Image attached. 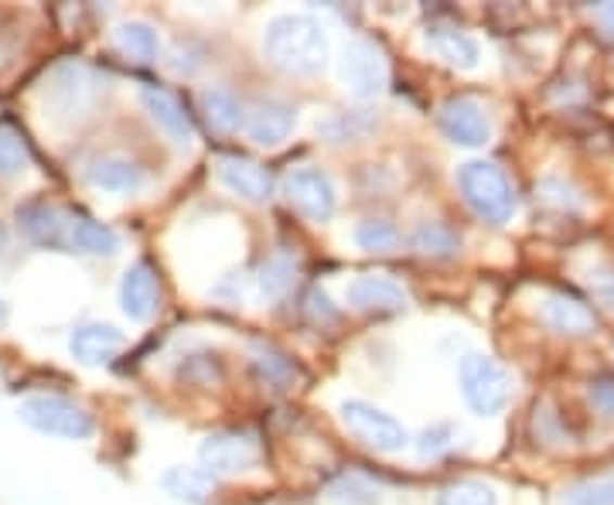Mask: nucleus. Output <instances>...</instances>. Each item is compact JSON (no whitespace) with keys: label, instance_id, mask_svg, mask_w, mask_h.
<instances>
[{"label":"nucleus","instance_id":"f257e3e1","mask_svg":"<svg viewBox=\"0 0 614 505\" xmlns=\"http://www.w3.org/2000/svg\"><path fill=\"white\" fill-rule=\"evenodd\" d=\"M264 55L287 76H318L328 65V35L311 14H277L264 28Z\"/></svg>","mask_w":614,"mask_h":505},{"label":"nucleus","instance_id":"f03ea898","mask_svg":"<svg viewBox=\"0 0 614 505\" xmlns=\"http://www.w3.org/2000/svg\"><path fill=\"white\" fill-rule=\"evenodd\" d=\"M458 189L468 209L488 225H506L519 212V198L506 171L491 160H468L458 171Z\"/></svg>","mask_w":614,"mask_h":505},{"label":"nucleus","instance_id":"7ed1b4c3","mask_svg":"<svg viewBox=\"0 0 614 505\" xmlns=\"http://www.w3.org/2000/svg\"><path fill=\"white\" fill-rule=\"evenodd\" d=\"M458 379L464 403L475 413H482V417H495L512 397V379L491 355H478V352L464 355Z\"/></svg>","mask_w":614,"mask_h":505},{"label":"nucleus","instance_id":"20e7f679","mask_svg":"<svg viewBox=\"0 0 614 505\" xmlns=\"http://www.w3.org/2000/svg\"><path fill=\"white\" fill-rule=\"evenodd\" d=\"M21 420L28 427L49 433V438H65V441H86L97 424L92 413L65 397H31L21 403Z\"/></svg>","mask_w":614,"mask_h":505},{"label":"nucleus","instance_id":"39448f33","mask_svg":"<svg viewBox=\"0 0 614 505\" xmlns=\"http://www.w3.org/2000/svg\"><path fill=\"white\" fill-rule=\"evenodd\" d=\"M342 413V424L356 433L362 444H369L372 451L380 454H399L407 444H410V430L399 424L393 413L372 406L366 400H345L338 406Z\"/></svg>","mask_w":614,"mask_h":505},{"label":"nucleus","instance_id":"423d86ee","mask_svg":"<svg viewBox=\"0 0 614 505\" xmlns=\"http://www.w3.org/2000/svg\"><path fill=\"white\" fill-rule=\"evenodd\" d=\"M283 195H287L291 209L307 222H328L338 209V189L328 171L318 165H300L283 178Z\"/></svg>","mask_w":614,"mask_h":505},{"label":"nucleus","instance_id":"0eeeda50","mask_svg":"<svg viewBox=\"0 0 614 505\" xmlns=\"http://www.w3.org/2000/svg\"><path fill=\"white\" fill-rule=\"evenodd\" d=\"M342 82L356 100H375L389 82V68L380 52V44L369 38H351L342 52Z\"/></svg>","mask_w":614,"mask_h":505},{"label":"nucleus","instance_id":"6e6552de","mask_svg":"<svg viewBox=\"0 0 614 505\" xmlns=\"http://www.w3.org/2000/svg\"><path fill=\"white\" fill-rule=\"evenodd\" d=\"M199 462H202V471L212 478L246 475L259 465V444L250 433L219 430V433H208L199 444Z\"/></svg>","mask_w":614,"mask_h":505},{"label":"nucleus","instance_id":"1a4fd4ad","mask_svg":"<svg viewBox=\"0 0 614 505\" xmlns=\"http://www.w3.org/2000/svg\"><path fill=\"white\" fill-rule=\"evenodd\" d=\"M437 124L444 137L458 147H485L491 141V120L478 100L451 96L437 109Z\"/></svg>","mask_w":614,"mask_h":505},{"label":"nucleus","instance_id":"9d476101","mask_svg":"<svg viewBox=\"0 0 614 505\" xmlns=\"http://www.w3.org/2000/svg\"><path fill=\"white\" fill-rule=\"evenodd\" d=\"M348 305L359 314H399L407 311L410 297L396 281L383 277V273H362L348 284Z\"/></svg>","mask_w":614,"mask_h":505},{"label":"nucleus","instance_id":"9b49d317","mask_svg":"<svg viewBox=\"0 0 614 505\" xmlns=\"http://www.w3.org/2000/svg\"><path fill=\"white\" fill-rule=\"evenodd\" d=\"M140 103H144L148 117L157 124V130L168 137L171 144H178V147L195 144V124H192V117H188V109L171 93H164V89H157V86H144L140 89Z\"/></svg>","mask_w":614,"mask_h":505},{"label":"nucleus","instance_id":"f8f14e48","mask_svg":"<svg viewBox=\"0 0 614 505\" xmlns=\"http://www.w3.org/2000/svg\"><path fill=\"white\" fill-rule=\"evenodd\" d=\"M219 181L222 189L232 192L235 198L253 202V205H264L273 198V174L256 165V160L246 157H219Z\"/></svg>","mask_w":614,"mask_h":505},{"label":"nucleus","instance_id":"ddd939ff","mask_svg":"<svg viewBox=\"0 0 614 505\" xmlns=\"http://www.w3.org/2000/svg\"><path fill=\"white\" fill-rule=\"evenodd\" d=\"M17 225L31 243L49 246V249H68V229H73V216L55 209L49 202H28L17 209Z\"/></svg>","mask_w":614,"mask_h":505},{"label":"nucleus","instance_id":"4468645a","mask_svg":"<svg viewBox=\"0 0 614 505\" xmlns=\"http://www.w3.org/2000/svg\"><path fill=\"white\" fill-rule=\"evenodd\" d=\"M86 181H89L92 189L106 192V195H137V192H144L148 174H144V168H140L137 160H130V157L103 154V157H97V160H89Z\"/></svg>","mask_w":614,"mask_h":505},{"label":"nucleus","instance_id":"2eb2a0df","mask_svg":"<svg viewBox=\"0 0 614 505\" xmlns=\"http://www.w3.org/2000/svg\"><path fill=\"white\" fill-rule=\"evenodd\" d=\"M120 308L130 321H151L161 308V287H157V273L148 260H137L120 281Z\"/></svg>","mask_w":614,"mask_h":505},{"label":"nucleus","instance_id":"dca6fc26","mask_svg":"<svg viewBox=\"0 0 614 505\" xmlns=\"http://www.w3.org/2000/svg\"><path fill=\"white\" fill-rule=\"evenodd\" d=\"M297 127V109L283 100H264L246 117V133L250 141L259 147H280Z\"/></svg>","mask_w":614,"mask_h":505},{"label":"nucleus","instance_id":"f3484780","mask_svg":"<svg viewBox=\"0 0 614 505\" xmlns=\"http://www.w3.org/2000/svg\"><path fill=\"white\" fill-rule=\"evenodd\" d=\"M539 318H542V325H547L550 332L566 335V338H580V335L594 332V314L587 311V305H580L577 297L560 294V290L542 294Z\"/></svg>","mask_w":614,"mask_h":505},{"label":"nucleus","instance_id":"a211bd4d","mask_svg":"<svg viewBox=\"0 0 614 505\" xmlns=\"http://www.w3.org/2000/svg\"><path fill=\"white\" fill-rule=\"evenodd\" d=\"M127 338L120 328L113 325H103V321H89V325H79L73 332V338H68V349H73V355L86 365H106L113 362L116 355L124 352Z\"/></svg>","mask_w":614,"mask_h":505},{"label":"nucleus","instance_id":"6ab92c4d","mask_svg":"<svg viewBox=\"0 0 614 505\" xmlns=\"http://www.w3.org/2000/svg\"><path fill=\"white\" fill-rule=\"evenodd\" d=\"M427 49L437 59H444L447 65L464 68V73L478 68V59H482L478 41L471 35H464L461 28H451V25H431L427 28Z\"/></svg>","mask_w":614,"mask_h":505},{"label":"nucleus","instance_id":"aec40b11","mask_svg":"<svg viewBox=\"0 0 614 505\" xmlns=\"http://www.w3.org/2000/svg\"><path fill=\"white\" fill-rule=\"evenodd\" d=\"M410 246L417 252H423V257H431V260H451V257H458V249H461V236L447 222L427 219V222H420L413 229Z\"/></svg>","mask_w":614,"mask_h":505},{"label":"nucleus","instance_id":"412c9836","mask_svg":"<svg viewBox=\"0 0 614 505\" xmlns=\"http://www.w3.org/2000/svg\"><path fill=\"white\" fill-rule=\"evenodd\" d=\"M68 249H79V252H116L120 249V236L113 233L106 222H97L89 216H73V229H68Z\"/></svg>","mask_w":614,"mask_h":505},{"label":"nucleus","instance_id":"4be33fe9","mask_svg":"<svg viewBox=\"0 0 614 505\" xmlns=\"http://www.w3.org/2000/svg\"><path fill=\"white\" fill-rule=\"evenodd\" d=\"M202 109H205V120L212 124V130H219V133H235V130H240V124H246L240 100H235L229 89H222V86L205 89Z\"/></svg>","mask_w":614,"mask_h":505},{"label":"nucleus","instance_id":"5701e85b","mask_svg":"<svg viewBox=\"0 0 614 505\" xmlns=\"http://www.w3.org/2000/svg\"><path fill=\"white\" fill-rule=\"evenodd\" d=\"M113 38H116V49L133 62H154L161 55V38L144 21H124Z\"/></svg>","mask_w":614,"mask_h":505},{"label":"nucleus","instance_id":"b1692460","mask_svg":"<svg viewBox=\"0 0 614 505\" xmlns=\"http://www.w3.org/2000/svg\"><path fill=\"white\" fill-rule=\"evenodd\" d=\"M351 243L366 252H393L399 243H404V236H399L396 222H389V219H362L356 229H351Z\"/></svg>","mask_w":614,"mask_h":505},{"label":"nucleus","instance_id":"393cba45","mask_svg":"<svg viewBox=\"0 0 614 505\" xmlns=\"http://www.w3.org/2000/svg\"><path fill=\"white\" fill-rule=\"evenodd\" d=\"M253 370H256L259 379H264L267 386H273V389H287L297 379L294 362L283 352L270 349V346H256L253 349Z\"/></svg>","mask_w":614,"mask_h":505},{"label":"nucleus","instance_id":"a878e982","mask_svg":"<svg viewBox=\"0 0 614 505\" xmlns=\"http://www.w3.org/2000/svg\"><path fill=\"white\" fill-rule=\"evenodd\" d=\"M164 489L181 502L205 505L208 495H212V475L195 471V468H171L168 475H164Z\"/></svg>","mask_w":614,"mask_h":505},{"label":"nucleus","instance_id":"bb28decb","mask_svg":"<svg viewBox=\"0 0 614 505\" xmlns=\"http://www.w3.org/2000/svg\"><path fill=\"white\" fill-rule=\"evenodd\" d=\"M328 502L332 505H380V489L362 475H342L328 485Z\"/></svg>","mask_w":614,"mask_h":505},{"label":"nucleus","instance_id":"cd10ccee","mask_svg":"<svg viewBox=\"0 0 614 505\" xmlns=\"http://www.w3.org/2000/svg\"><path fill=\"white\" fill-rule=\"evenodd\" d=\"M294 277H297V267L287 257H270L256 273V287H259V294H264V297L277 301V297H283L294 287Z\"/></svg>","mask_w":614,"mask_h":505},{"label":"nucleus","instance_id":"c85d7f7f","mask_svg":"<svg viewBox=\"0 0 614 505\" xmlns=\"http://www.w3.org/2000/svg\"><path fill=\"white\" fill-rule=\"evenodd\" d=\"M560 505H614V475L577 481L560 495Z\"/></svg>","mask_w":614,"mask_h":505},{"label":"nucleus","instance_id":"c756f323","mask_svg":"<svg viewBox=\"0 0 614 505\" xmlns=\"http://www.w3.org/2000/svg\"><path fill=\"white\" fill-rule=\"evenodd\" d=\"M437 505H499V495L485 481H455L437 492Z\"/></svg>","mask_w":614,"mask_h":505},{"label":"nucleus","instance_id":"7c9ffc66","mask_svg":"<svg viewBox=\"0 0 614 505\" xmlns=\"http://www.w3.org/2000/svg\"><path fill=\"white\" fill-rule=\"evenodd\" d=\"M28 147L25 141L11 130V127H0V178H17L28 171Z\"/></svg>","mask_w":614,"mask_h":505},{"label":"nucleus","instance_id":"2f4dec72","mask_svg":"<svg viewBox=\"0 0 614 505\" xmlns=\"http://www.w3.org/2000/svg\"><path fill=\"white\" fill-rule=\"evenodd\" d=\"M536 195H539V202L557 205V209H580L577 192L571 185H563L560 178H542L539 185H536Z\"/></svg>","mask_w":614,"mask_h":505},{"label":"nucleus","instance_id":"473e14b6","mask_svg":"<svg viewBox=\"0 0 614 505\" xmlns=\"http://www.w3.org/2000/svg\"><path fill=\"white\" fill-rule=\"evenodd\" d=\"M455 427L451 424H434V427H427L420 433V441H417V451H420V457H437V454H444L447 448L455 444Z\"/></svg>","mask_w":614,"mask_h":505},{"label":"nucleus","instance_id":"72a5a7b5","mask_svg":"<svg viewBox=\"0 0 614 505\" xmlns=\"http://www.w3.org/2000/svg\"><path fill=\"white\" fill-rule=\"evenodd\" d=\"M587 400L601 420H614V376H598L587 389Z\"/></svg>","mask_w":614,"mask_h":505},{"label":"nucleus","instance_id":"f704fd0d","mask_svg":"<svg viewBox=\"0 0 614 505\" xmlns=\"http://www.w3.org/2000/svg\"><path fill=\"white\" fill-rule=\"evenodd\" d=\"M590 290L614 308V273H590Z\"/></svg>","mask_w":614,"mask_h":505},{"label":"nucleus","instance_id":"c9c22d12","mask_svg":"<svg viewBox=\"0 0 614 505\" xmlns=\"http://www.w3.org/2000/svg\"><path fill=\"white\" fill-rule=\"evenodd\" d=\"M601 25L614 35V4H607V8H601Z\"/></svg>","mask_w":614,"mask_h":505}]
</instances>
